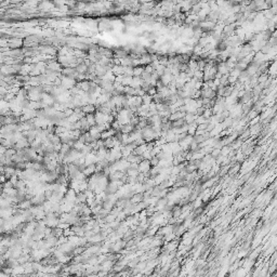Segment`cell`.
<instances>
[{
    "instance_id": "cell-1",
    "label": "cell",
    "mask_w": 277,
    "mask_h": 277,
    "mask_svg": "<svg viewBox=\"0 0 277 277\" xmlns=\"http://www.w3.org/2000/svg\"><path fill=\"white\" fill-rule=\"evenodd\" d=\"M21 42H22L21 40H16V39H15V40L10 41V42L8 44V46H9L10 48H13V49H17V48H20L21 46H22Z\"/></svg>"
},
{
    "instance_id": "cell-2",
    "label": "cell",
    "mask_w": 277,
    "mask_h": 277,
    "mask_svg": "<svg viewBox=\"0 0 277 277\" xmlns=\"http://www.w3.org/2000/svg\"><path fill=\"white\" fill-rule=\"evenodd\" d=\"M239 170H240V165L236 164V165H234V167H232L230 170H228V173H230V175H233V174H236Z\"/></svg>"
},
{
    "instance_id": "cell-3",
    "label": "cell",
    "mask_w": 277,
    "mask_h": 277,
    "mask_svg": "<svg viewBox=\"0 0 277 277\" xmlns=\"http://www.w3.org/2000/svg\"><path fill=\"white\" fill-rule=\"evenodd\" d=\"M142 200H143V195L142 194H140V195H135V196L132 197V199H131V203H142Z\"/></svg>"
},
{
    "instance_id": "cell-4",
    "label": "cell",
    "mask_w": 277,
    "mask_h": 277,
    "mask_svg": "<svg viewBox=\"0 0 277 277\" xmlns=\"http://www.w3.org/2000/svg\"><path fill=\"white\" fill-rule=\"evenodd\" d=\"M94 110V107L92 106V105H90V106H86V107H84V112H87V113H92Z\"/></svg>"
}]
</instances>
